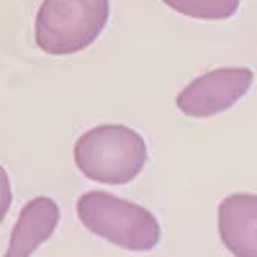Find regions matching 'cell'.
I'll use <instances>...</instances> for the list:
<instances>
[{"instance_id":"7","label":"cell","mask_w":257,"mask_h":257,"mask_svg":"<svg viewBox=\"0 0 257 257\" xmlns=\"http://www.w3.org/2000/svg\"><path fill=\"white\" fill-rule=\"evenodd\" d=\"M162 3L198 21H226L239 8V0H162Z\"/></svg>"},{"instance_id":"3","label":"cell","mask_w":257,"mask_h":257,"mask_svg":"<svg viewBox=\"0 0 257 257\" xmlns=\"http://www.w3.org/2000/svg\"><path fill=\"white\" fill-rule=\"evenodd\" d=\"M77 219L90 234L128 252H149L160 242V221L152 211L105 190L82 193Z\"/></svg>"},{"instance_id":"6","label":"cell","mask_w":257,"mask_h":257,"mask_svg":"<svg viewBox=\"0 0 257 257\" xmlns=\"http://www.w3.org/2000/svg\"><path fill=\"white\" fill-rule=\"evenodd\" d=\"M57 224H59V206L47 196L31 198L21 208L6 257H31L41 244L52 239Z\"/></svg>"},{"instance_id":"1","label":"cell","mask_w":257,"mask_h":257,"mask_svg":"<svg viewBox=\"0 0 257 257\" xmlns=\"http://www.w3.org/2000/svg\"><path fill=\"white\" fill-rule=\"evenodd\" d=\"M75 165L93 183L126 185L147 165V142L123 123H100L75 142Z\"/></svg>"},{"instance_id":"2","label":"cell","mask_w":257,"mask_h":257,"mask_svg":"<svg viewBox=\"0 0 257 257\" xmlns=\"http://www.w3.org/2000/svg\"><path fill=\"white\" fill-rule=\"evenodd\" d=\"M111 16V0H44L34 18L36 47L52 57L77 54L95 44Z\"/></svg>"},{"instance_id":"5","label":"cell","mask_w":257,"mask_h":257,"mask_svg":"<svg viewBox=\"0 0 257 257\" xmlns=\"http://www.w3.org/2000/svg\"><path fill=\"white\" fill-rule=\"evenodd\" d=\"M219 234L234 257H257V196L234 193L219 206Z\"/></svg>"},{"instance_id":"8","label":"cell","mask_w":257,"mask_h":257,"mask_svg":"<svg viewBox=\"0 0 257 257\" xmlns=\"http://www.w3.org/2000/svg\"><path fill=\"white\" fill-rule=\"evenodd\" d=\"M11 201H13L11 180H8V173H6V167L0 165V221L6 219V213H8V208H11Z\"/></svg>"},{"instance_id":"4","label":"cell","mask_w":257,"mask_h":257,"mask_svg":"<svg viewBox=\"0 0 257 257\" xmlns=\"http://www.w3.org/2000/svg\"><path fill=\"white\" fill-rule=\"evenodd\" d=\"M254 82L249 67H219L196 80H190L178 93V111L190 118H211L229 111L237 100H242Z\"/></svg>"}]
</instances>
